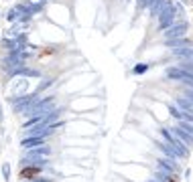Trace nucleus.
<instances>
[{"instance_id":"obj_1","label":"nucleus","mask_w":193,"mask_h":182,"mask_svg":"<svg viewBox=\"0 0 193 182\" xmlns=\"http://www.w3.org/2000/svg\"><path fill=\"white\" fill-rule=\"evenodd\" d=\"M165 8H167V10H165V14L161 12V26H167V24H169L171 20H173V14H175V12H173V8H171V4H169V2H165Z\"/></svg>"},{"instance_id":"obj_2","label":"nucleus","mask_w":193,"mask_h":182,"mask_svg":"<svg viewBox=\"0 0 193 182\" xmlns=\"http://www.w3.org/2000/svg\"><path fill=\"white\" fill-rule=\"evenodd\" d=\"M37 174H39V168H24V170L21 172V178H23V180H31Z\"/></svg>"},{"instance_id":"obj_3","label":"nucleus","mask_w":193,"mask_h":182,"mask_svg":"<svg viewBox=\"0 0 193 182\" xmlns=\"http://www.w3.org/2000/svg\"><path fill=\"white\" fill-rule=\"evenodd\" d=\"M148 2H150V0H142V4H148Z\"/></svg>"}]
</instances>
